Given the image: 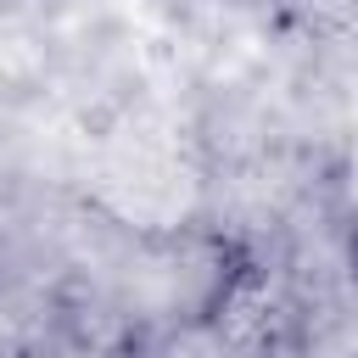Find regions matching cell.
Wrapping results in <instances>:
<instances>
[{
    "label": "cell",
    "mask_w": 358,
    "mask_h": 358,
    "mask_svg": "<svg viewBox=\"0 0 358 358\" xmlns=\"http://www.w3.org/2000/svg\"><path fill=\"white\" fill-rule=\"evenodd\" d=\"M201 336L213 341V358H268L291 336V296L280 274L257 257H241L218 268L207 302H201Z\"/></svg>",
    "instance_id": "1"
},
{
    "label": "cell",
    "mask_w": 358,
    "mask_h": 358,
    "mask_svg": "<svg viewBox=\"0 0 358 358\" xmlns=\"http://www.w3.org/2000/svg\"><path fill=\"white\" fill-rule=\"evenodd\" d=\"M34 330H39V319H34L28 291L11 274H0V358H28L34 352Z\"/></svg>",
    "instance_id": "2"
}]
</instances>
